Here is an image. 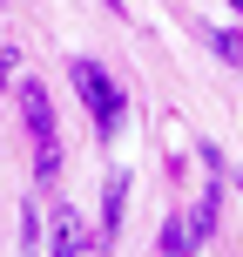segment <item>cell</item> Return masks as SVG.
Masks as SVG:
<instances>
[{
	"label": "cell",
	"mask_w": 243,
	"mask_h": 257,
	"mask_svg": "<svg viewBox=\"0 0 243 257\" xmlns=\"http://www.w3.org/2000/svg\"><path fill=\"white\" fill-rule=\"evenodd\" d=\"M230 7H236V14H243V0H230Z\"/></svg>",
	"instance_id": "cell-10"
},
{
	"label": "cell",
	"mask_w": 243,
	"mask_h": 257,
	"mask_svg": "<svg viewBox=\"0 0 243 257\" xmlns=\"http://www.w3.org/2000/svg\"><path fill=\"white\" fill-rule=\"evenodd\" d=\"M48 244H54V257H81V250H88V237H81V217H75L68 203L48 217Z\"/></svg>",
	"instance_id": "cell-3"
},
{
	"label": "cell",
	"mask_w": 243,
	"mask_h": 257,
	"mask_svg": "<svg viewBox=\"0 0 243 257\" xmlns=\"http://www.w3.org/2000/svg\"><path fill=\"white\" fill-rule=\"evenodd\" d=\"M14 68H21V61H14L7 48H0V88H7V81H14Z\"/></svg>",
	"instance_id": "cell-8"
},
{
	"label": "cell",
	"mask_w": 243,
	"mask_h": 257,
	"mask_svg": "<svg viewBox=\"0 0 243 257\" xmlns=\"http://www.w3.org/2000/svg\"><path fill=\"white\" fill-rule=\"evenodd\" d=\"M68 75H75V88H81V102H88V115H95V128H102V136H115V128H122V115H128L122 88H115V81H108V75H102V68H95V61H75V68H68Z\"/></svg>",
	"instance_id": "cell-1"
},
{
	"label": "cell",
	"mask_w": 243,
	"mask_h": 257,
	"mask_svg": "<svg viewBox=\"0 0 243 257\" xmlns=\"http://www.w3.org/2000/svg\"><path fill=\"white\" fill-rule=\"evenodd\" d=\"M0 7H7V0H0Z\"/></svg>",
	"instance_id": "cell-11"
},
{
	"label": "cell",
	"mask_w": 243,
	"mask_h": 257,
	"mask_svg": "<svg viewBox=\"0 0 243 257\" xmlns=\"http://www.w3.org/2000/svg\"><path fill=\"white\" fill-rule=\"evenodd\" d=\"M216 217H223V190H209L203 203H196L189 217H182V223H189V237H196V250H203L209 237H216Z\"/></svg>",
	"instance_id": "cell-5"
},
{
	"label": "cell",
	"mask_w": 243,
	"mask_h": 257,
	"mask_svg": "<svg viewBox=\"0 0 243 257\" xmlns=\"http://www.w3.org/2000/svg\"><path fill=\"white\" fill-rule=\"evenodd\" d=\"M216 54L230 68H243V34H236V27H216Z\"/></svg>",
	"instance_id": "cell-7"
},
{
	"label": "cell",
	"mask_w": 243,
	"mask_h": 257,
	"mask_svg": "<svg viewBox=\"0 0 243 257\" xmlns=\"http://www.w3.org/2000/svg\"><path fill=\"white\" fill-rule=\"evenodd\" d=\"M122 210H128V176L115 169V176H108V190H102V237H108V244L122 237Z\"/></svg>",
	"instance_id": "cell-4"
},
{
	"label": "cell",
	"mask_w": 243,
	"mask_h": 257,
	"mask_svg": "<svg viewBox=\"0 0 243 257\" xmlns=\"http://www.w3.org/2000/svg\"><path fill=\"white\" fill-rule=\"evenodd\" d=\"M21 122H27V136H34V149L54 142V108H48V88H41V81H21Z\"/></svg>",
	"instance_id": "cell-2"
},
{
	"label": "cell",
	"mask_w": 243,
	"mask_h": 257,
	"mask_svg": "<svg viewBox=\"0 0 243 257\" xmlns=\"http://www.w3.org/2000/svg\"><path fill=\"white\" fill-rule=\"evenodd\" d=\"M155 250H162V257H189V250H196L189 223H182V217H162V237H155Z\"/></svg>",
	"instance_id": "cell-6"
},
{
	"label": "cell",
	"mask_w": 243,
	"mask_h": 257,
	"mask_svg": "<svg viewBox=\"0 0 243 257\" xmlns=\"http://www.w3.org/2000/svg\"><path fill=\"white\" fill-rule=\"evenodd\" d=\"M81 257H102V250H81Z\"/></svg>",
	"instance_id": "cell-9"
}]
</instances>
